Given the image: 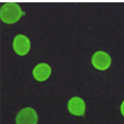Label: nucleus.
<instances>
[{"instance_id":"3","label":"nucleus","mask_w":124,"mask_h":124,"mask_svg":"<svg viewBox=\"0 0 124 124\" xmlns=\"http://www.w3.org/2000/svg\"><path fill=\"white\" fill-rule=\"evenodd\" d=\"M38 121L37 112L30 107L22 109L18 113L16 118V124H37Z\"/></svg>"},{"instance_id":"4","label":"nucleus","mask_w":124,"mask_h":124,"mask_svg":"<svg viewBox=\"0 0 124 124\" xmlns=\"http://www.w3.org/2000/svg\"><path fill=\"white\" fill-rule=\"evenodd\" d=\"M13 47L14 51L18 55L24 56L26 55L30 50V41L24 35H17L13 40Z\"/></svg>"},{"instance_id":"7","label":"nucleus","mask_w":124,"mask_h":124,"mask_svg":"<svg viewBox=\"0 0 124 124\" xmlns=\"http://www.w3.org/2000/svg\"><path fill=\"white\" fill-rule=\"evenodd\" d=\"M120 111L121 114L124 117V100L122 102L120 106Z\"/></svg>"},{"instance_id":"2","label":"nucleus","mask_w":124,"mask_h":124,"mask_svg":"<svg viewBox=\"0 0 124 124\" xmlns=\"http://www.w3.org/2000/svg\"><path fill=\"white\" fill-rule=\"evenodd\" d=\"M92 63L96 69L100 70H105L110 67L111 59L110 55L103 51L95 52L91 59Z\"/></svg>"},{"instance_id":"5","label":"nucleus","mask_w":124,"mask_h":124,"mask_svg":"<svg viewBox=\"0 0 124 124\" xmlns=\"http://www.w3.org/2000/svg\"><path fill=\"white\" fill-rule=\"evenodd\" d=\"M68 108L69 112L72 115L78 116H83L85 111V103L80 97H73L69 101Z\"/></svg>"},{"instance_id":"1","label":"nucleus","mask_w":124,"mask_h":124,"mask_svg":"<svg viewBox=\"0 0 124 124\" xmlns=\"http://www.w3.org/2000/svg\"><path fill=\"white\" fill-rule=\"evenodd\" d=\"M23 11L19 6L14 2L6 3L0 9V18L3 22L12 24L17 22L21 18Z\"/></svg>"},{"instance_id":"6","label":"nucleus","mask_w":124,"mask_h":124,"mask_svg":"<svg viewBox=\"0 0 124 124\" xmlns=\"http://www.w3.org/2000/svg\"><path fill=\"white\" fill-rule=\"evenodd\" d=\"M51 73V69L47 64L41 63L37 65L33 70V74L35 79L43 82L47 79Z\"/></svg>"}]
</instances>
